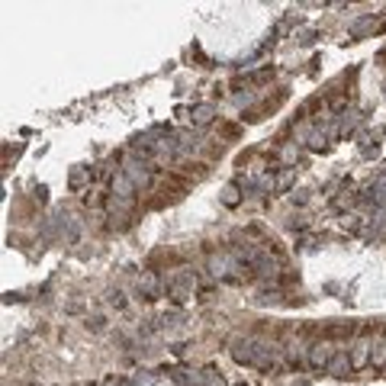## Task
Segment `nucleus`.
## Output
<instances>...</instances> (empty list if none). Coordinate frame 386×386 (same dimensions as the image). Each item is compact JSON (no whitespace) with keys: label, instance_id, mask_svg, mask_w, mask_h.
<instances>
[{"label":"nucleus","instance_id":"1","mask_svg":"<svg viewBox=\"0 0 386 386\" xmlns=\"http://www.w3.org/2000/svg\"><path fill=\"white\" fill-rule=\"evenodd\" d=\"M222 136H226V138H235V136H239V125H226V129H222Z\"/></svg>","mask_w":386,"mask_h":386}]
</instances>
